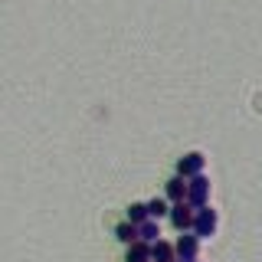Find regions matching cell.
<instances>
[{
    "label": "cell",
    "instance_id": "cell-1",
    "mask_svg": "<svg viewBox=\"0 0 262 262\" xmlns=\"http://www.w3.org/2000/svg\"><path fill=\"white\" fill-rule=\"evenodd\" d=\"M190 233L193 236H200V239H210L213 233H216V210L210 207H200V210H193V226H190Z\"/></svg>",
    "mask_w": 262,
    "mask_h": 262
},
{
    "label": "cell",
    "instance_id": "cell-2",
    "mask_svg": "<svg viewBox=\"0 0 262 262\" xmlns=\"http://www.w3.org/2000/svg\"><path fill=\"white\" fill-rule=\"evenodd\" d=\"M207 200H210V180L203 174L190 177L187 180V203H190L193 210H200V207H207Z\"/></svg>",
    "mask_w": 262,
    "mask_h": 262
},
{
    "label": "cell",
    "instance_id": "cell-3",
    "mask_svg": "<svg viewBox=\"0 0 262 262\" xmlns=\"http://www.w3.org/2000/svg\"><path fill=\"white\" fill-rule=\"evenodd\" d=\"M170 226L174 229H180V233H190V226H193V207L190 203H170Z\"/></svg>",
    "mask_w": 262,
    "mask_h": 262
},
{
    "label": "cell",
    "instance_id": "cell-4",
    "mask_svg": "<svg viewBox=\"0 0 262 262\" xmlns=\"http://www.w3.org/2000/svg\"><path fill=\"white\" fill-rule=\"evenodd\" d=\"M203 164H207V158H203L200 151H190V154H184V158H180L177 174L190 180V177H196V174H203Z\"/></svg>",
    "mask_w": 262,
    "mask_h": 262
},
{
    "label": "cell",
    "instance_id": "cell-5",
    "mask_svg": "<svg viewBox=\"0 0 262 262\" xmlns=\"http://www.w3.org/2000/svg\"><path fill=\"white\" fill-rule=\"evenodd\" d=\"M174 249H177V259H184V262H193L196 259V252H200V236H193V233H184L180 239L174 243Z\"/></svg>",
    "mask_w": 262,
    "mask_h": 262
},
{
    "label": "cell",
    "instance_id": "cell-6",
    "mask_svg": "<svg viewBox=\"0 0 262 262\" xmlns=\"http://www.w3.org/2000/svg\"><path fill=\"white\" fill-rule=\"evenodd\" d=\"M164 196H167V203H184L187 200V177H170L167 187H164Z\"/></svg>",
    "mask_w": 262,
    "mask_h": 262
},
{
    "label": "cell",
    "instance_id": "cell-7",
    "mask_svg": "<svg viewBox=\"0 0 262 262\" xmlns=\"http://www.w3.org/2000/svg\"><path fill=\"white\" fill-rule=\"evenodd\" d=\"M177 259V249H174V243H151V262H174Z\"/></svg>",
    "mask_w": 262,
    "mask_h": 262
},
{
    "label": "cell",
    "instance_id": "cell-8",
    "mask_svg": "<svg viewBox=\"0 0 262 262\" xmlns=\"http://www.w3.org/2000/svg\"><path fill=\"white\" fill-rule=\"evenodd\" d=\"M125 262H151V243H131L128 246V256H125Z\"/></svg>",
    "mask_w": 262,
    "mask_h": 262
},
{
    "label": "cell",
    "instance_id": "cell-9",
    "mask_svg": "<svg viewBox=\"0 0 262 262\" xmlns=\"http://www.w3.org/2000/svg\"><path fill=\"white\" fill-rule=\"evenodd\" d=\"M138 239H141V243H158V239H161L158 220H144V223L138 226Z\"/></svg>",
    "mask_w": 262,
    "mask_h": 262
},
{
    "label": "cell",
    "instance_id": "cell-10",
    "mask_svg": "<svg viewBox=\"0 0 262 262\" xmlns=\"http://www.w3.org/2000/svg\"><path fill=\"white\" fill-rule=\"evenodd\" d=\"M115 236H118V243H138V226L135 223H118L115 226Z\"/></svg>",
    "mask_w": 262,
    "mask_h": 262
},
{
    "label": "cell",
    "instance_id": "cell-11",
    "mask_svg": "<svg viewBox=\"0 0 262 262\" xmlns=\"http://www.w3.org/2000/svg\"><path fill=\"white\" fill-rule=\"evenodd\" d=\"M167 213H170L167 196H158V200H151V203H147V216H151V220H161V216H167Z\"/></svg>",
    "mask_w": 262,
    "mask_h": 262
},
{
    "label": "cell",
    "instance_id": "cell-12",
    "mask_svg": "<svg viewBox=\"0 0 262 262\" xmlns=\"http://www.w3.org/2000/svg\"><path fill=\"white\" fill-rule=\"evenodd\" d=\"M144 220H151V216H147V203H131V207H128V223L141 226Z\"/></svg>",
    "mask_w": 262,
    "mask_h": 262
},
{
    "label": "cell",
    "instance_id": "cell-13",
    "mask_svg": "<svg viewBox=\"0 0 262 262\" xmlns=\"http://www.w3.org/2000/svg\"><path fill=\"white\" fill-rule=\"evenodd\" d=\"M174 262H184V259H174Z\"/></svg>",
    "mask_w": 262,
    "mask_h": 262
},
{
    "label": "cell",
    "instance_id": "cell-14",
    "mask_svg": "<svg viewBox=\"0 0 262 262\" xmlns=\"http://www.w3.org/2000/svg\"><path fill=\"white\" fill-rule=\"evenodd\" d=\"M193 262H196V259H193Z\"/></svg>",
    "mask_w": 262,
    "mask_h": 262
}]
</instances>
